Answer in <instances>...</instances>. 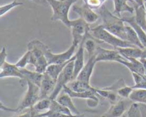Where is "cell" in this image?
I'll return each instance as SVG.
<instances>
[{
  "label": "cell",
  "instance_id": "8",
  "mask_svg": "<svg viewBox=\"0 0 146 117\" xmlns=\"http://www.w3.org/2000/svg\"><path fill=\"white\" fill-rule=\"evenodd\" d=\"M133 103L131 99L121 98L116 103L111 105L108 110L104 114L105 117H122Z\"/></svg>",
  "mask_w": 146,
  "mask_h": 117
},
{
  "label": "cell",
  "instance_id": "6",
  "mask_svg": "<svg viewBox=\"0 0 146 117\" xmlns=\"http://www.w3.org/2000/svg\"><path fill=\"white\" fill-rule=\"evenodd\" d=\"M71 35H72V43L79 46L83 41L90 36V24L86 22L82 18L71 20Z\"/></svg>",
  "mask_w": 146,
  "mask_h": 117
},
{
  "label": "cell",
  "instance_id": "30",
  "mask_svg": "<svg viewBox=\"0 0 146 117\" xmlns=\"http://www.w3.org/2000/svg\"><path fill=\"white\" fill-rule=\"evenodd\" d=\"M49 112H60V113L67 114H73L68 109L63 106L62 105L57 102L56 99H52L51 107L49 109Z\"/></svg>",
  "mask_w": 146,
  "mask_h": 117
},
{
  "label": "cell",
  "instance_id": "2",
  "mask_svg": "<svg viewBox=\"0 0 146 117\" xmlns=\"http://www.w3.org/2000/svg\"><path fill=\"white\" fill-rule=\"evenodd\" d=\"M27 85L28 87L27 90L19 106L16 108H9L4 106L2 103H1V110H4L5 112H13V113L16 114L21 113V112L25 111L26 109L33 107L34 105L39 99H41L39 87L31 82H27Z\"/></svg>",
  "mask_w": 146,
  "mask_h": 117
},
{
  "label": "cell",
  "instance_id": "13",
  "mask_svg": "<svg viewBox=\"0 0 146 117\" xmlns=\"http://www.w3.org/2000/svg\"><path fill=\"white\" fill-rule=\"evenodd\" d=\"M96 63L97 62L96 60V54H94V55L88 58V61L85 64L83 69L80 72V73L78 74L76 79L90 84L91 78L92 76L93 72H94V68H95V65Z\"/></svg>",
  "mask_w": 146,
  "mask_h": 117
},
{
  "label": "cell",
  "instance_id": "16",
  "mask_svg": "<svg viewBox=\"0 0 146 117\" xmlns=\"http://www.w3.org/2000/svg\"><path fill=\"white\" fill-rule=\"evenodd\" d=\"M21 71L24 75V79L22 80H20L21 86L23 87L27 85V82H31L40 87L44 73H39L36 71L29 70L27 68H22L21 69Z\"/></svg>",
  "mask_w": 146,
  "mask_h": 117
},
{
  "label": "cell",
  "instance_id": "29",
  "mask_svg": "<svg viewBox=\"0 0 146 117\" xmlns=\"http://www.w3.org/2000/svg\"><path fill=\"white\" fill-rule=\"evenodd\" d=\"M22 5H24V3L21 2V1H18V0H14L11 2L4 4V5H1L0 7V16H4L5 14H8L13 9Z\"/></svg>",
  "mask_w": 146,
  "mask_h": 117
},
{
  "label": "cell",
  "instance_id": "24",
  "mask_svg": "<svg viewBox=\"0 0 146 117\" xmlns=\"http://www.w3.org/2000/svg\"><path fill=\"white\" fill-rule=\"evenodd\" d=\"M125 41L129 42L130 43L133 44L135 46L142 48V49H145L138 34H136L135 30L131 26H126V38H125Z\"/></svg>",
  "mask_w": 146,
  "mask_h": 117
},
{
  "label": "cell",
  "instance_id": "32",
  "mask_svg": "<svg viewBox=\"0 0 146 117\" xmlns=\"http://www.w3.org/2000/svg\"><path fill=\"white\" fill-rule=\"evenodd\" d=\"M126 117H143L139 105L138 103L133 102L131 105L128 110L127 111Z\"/></svg>",
  "mask_w": 146,
  "mask_h": 117
},
{
  "label": "cell",
  "instance_id": "22",
  "mask_svg": "<svg viewBox=\"0 0 146 117\" xmlns=\"http://www.w3.org/2000/svg\"><path fill=\"white\" fill-rule=\"evenodd\" d=\"M133 7L135 9L134 16L137 24L146 31V9L145 5H138L134 4H133Z\"/></svg>",
  "mask_w": 146,
  "mask_h": 117
},
{
  "label": "cell",
  "instance_id": "38",
  "mask_svg": "<svg viewBox=\"0 0 146 117\" xmlns=\"http://www.w3.org/2000/svg\"><path fill=\"white\" fill-rule=\"evenodd\" d=\"M31 2H34L35 4H38V5H42L44 7H48L49 6L48 2V0H29Z\"/></svg>",
  "mask_w": 146,
  "mask_h": 117
},
{
  "label": "cell",
  "instance_id": "19",
  "mask_svg": "<svg viewBox=\"0 0 146 117\" xmlns=\"http://www.w3.org/2000/svg\"><path fill=\"white\" fill-rule=\"evenodd\" d=\"M57 102H59L61 105H62L63 106H64L65 107H66L67 109H68L70 110V112L74 115H82L80 112L78 111V109L76 107L75 105L73 102L72 101V97L70 96L68 94H67L66 92H64L63 91V93L60 94L58 96V97L56 98Z\"/></svg>",
  "mask_w": 146,
  "mask_h": 117
},
{
  "label": "cell",
  "instance_id": "10",
  "mask_svg": "<svg viewBox=\"0 0 146 117\" xmlns=\"http://www.w3.org/2000/svg\"><path fill=\"white\" fill-rule=\"evenodd\" d=\"M72 9L73 11L79 16V18H82L88 24H94L100 18L99 14L96 13L94 9H91L85 4L81 6L74 4L72 7Z\"/></svg>",
  "mask_w": 146,
  "mask_h": 117
},
{
  "label": "cell",
  "instance_id": "34",
  "mask_svg": "<svg viewBox=\"0 0 146 117\" xmlns=\"http://www.w3.org/2000/svg\"><path fill=\"white\" fill-rule=\"evenodd\" d=\"M84 4L94 10H99L107 0H83Z\"/></svg>",
  "mask_w": 146,
  "mask_h": 117
},
{
  "label": "cell",
  "instance_id": "37",
  "mask_svg": "<svg viewBox=\"0 0 146 117\" xmlns=\"http://www.w3.org/2000/svg\"><path fill=\"white\" fill-rule=\"evenodd\" d=\"M7 48H6V46H4L1 48V53H0V66H1L7 61Z\"/></svg>",
  "mask_w": 146,
  "mask_h": 117
},
{
  "label": "cell",
  "instance_id": "26",
  "mask_svg": "<svg viewBox=\"0 0 146 117\" xmlns=\"http://www.w3.org/2000/svg\"><path fill=\"white\" fill-rule=\"evenodd\" d=\"M130 99L135 103L146 105V89H134L130 96Z\"/></svg>",
  "mask_w": 146,
  "mask_h": 117
},
{
  "label": "cell",
  "instance_id": "4",
  "mask_svg": "<svg viewBox=\"0 0 146 117\" xmlns=\"http://www.w3.org/2000/svg\"><path fill=\"white\" fill-rule=\"evenodd\" d=\"M90 35L96 40H97L98 43H106L113 47L114 49H117L119 48L137 47L130 43L128 41H124L110 33L109 31L105 29L102 25H98L94 28H91Z\"/></svg>",
  "mask_w": 146,
  "mask_h": 117
},
{
  "label": "cell",
  "instance_id": "7",
  "mask_svg": "<svg viewBox=\"0 0 146 117\" xmlns=\"http://www.w3.org/2000/svg\"><path fill=\"white\" fill-rule=\"evenodd\" d=\"M75 60V59H74ZM69 62L66 66L64 68L62 72L60 73L58 75V78L56 80V84L55 89H54V92L50 96V99H56L58 97V95H60L61 92H62L63 89L66 85H68L70 82L73 80V76H74V61Z\"/></svg>",
  "mask_w": 146,
  "mask_h": 117
},
{
  "label": "cell",
  "instance_id": "40",
  "mask_svg": "<svg viewBox=\"0 0 146 117\" xmlns=\"http://www.w3.org/2000/svg\"><path fill=\"white\" fill-rule=\"evenodd\" d=\"M122 117H126V114H123V115Z\"/></svg>",
  "mask_w": 146,
  "mask_h": 117
},
{
  "label": "cell",
  "instance_id": "18",
  "mask_svg": "<svg viewBox=\"0 0 146 117\" xmlns=\"http://www.w3.org/2000/svg\"><path fill=\"white\" fill-rule=\"evenodd\" d=\"M122 19L124 22L129 24L135 30V31L139 37L140 40H141V43H142L143 45L146 50V31L137 24L135 16H133L130 17H122Z\"/></svg>",
  "mask_w": 146,
  "mask_h": 117
},
{
  "label": "cell",
  "instance_id": "28",
  "mask_svg": "<svg viewBox=\"0 0 146 117\" xmlns=\"http://www.w3.org/2000/svg\"><path fill=\"white\" fill-rule=\"evenodd\" d=\"M133 78L135 85L133 86V89H146V76L136 73L131 72Z\"/></svg>",
  "mask_w": 146,
  "mask_h": 117
},
{
  "label": "cell",
  "instance_id": "27",
  "mask_svg": "<svg viewBox=\"0 0 146 117\" xmlns=\"http://www.w3.org/2000/svg\"><path fill=\"white\" fill-rule=\"evenodd\" d=\"M96 42L98 43L97 40L93 38L91 35L84 41V48H85V51H86V52L88 53V58L96 54V51L98 46L97 45Z\"/></svg>",
  "mask_w": 146,
  "mask_h": 117
},
{
  "label": "cell",
  "instance_id": "15",
  "mask_svg": "<svg viewBox=\"0 0 146 117\" xmlns=\"http://www.w3.org/2000/svg\"><path fill=\"white\" fill-rule=\"evenodd\" d=\"M118 52L125 58H134L141 60L146 58V50L142 49L138 47H128V48H117Z\"/></svg>",
  "mask_w": 146,
  "mask_h": 117
},
{
  "label": "cell",
  "instance_id": "39",
  "mask_svg": "<svg viewBox=\"0 0 146 117\" xmlns=\"http://www.w3.org/2000/svg\"><path fill=\"white\" fill-rule=\"evenodd\" d=\"M140 60H141L143 65L144 70H145V76H146V58H142V59H141Z\"/></svg>",
  "mask_w": 146,
  "mask_h": 117
},
{
  "label": "cell",
  "instance_id": "41",
  "mask_svg": "<svg viewBox=\"0 0 146 117\" xmlns=\"http://www.w3.org/2000/svg\"><path fill=\"white\" fill-rule=\"evenodd\" d=\"M101 117H105V116H104V115H103V116H101Z\"/></svg>",
  "mask_w": 146,
  "mask_h": 117
},
{
  "label": "cell",
  "instance_id": "5",
  "mask_svg": "<svg viewBox=\"0 0 146 117\" xmlns=\"http://www.w3.org/2000/svg\"><path fill=\"white\" fill-rule=\"evenodd\" d=\"M78 48V45L72 43L71 46L68 48V49H67L64 52L61 53H54L46 45L43 43L42 45L43 51H44V55L48 61V65L64 63V62L70 60L74 56Z\"/></svg>",
  "mask_w": 146,
  "mask_h": 117
},
{
  "label": "cell",
  "instance_id": "25",
  "mask_svg": "<svg viewBox=\"0 0 146 117\" xmlns=\"http://www.w3.org/2000/svg\"><path fill=\"white\" fill-rule=\"evenodd\" d=\"M51 102H52V99L48 98H43V99H39L35 105H34L33 108H34V110L38 113L42 114L44 112H47V111L49 110L50 107H51Z\"/></svg>",
  "mask_w": 146,
  "mask_h": 117
},
{
  "label": "cell",
  "instance_id": "14",
  "mask_svg": "<svg viewBox=\"0 0 146 117\" xmlns=\"http://www.w3.org/2000/svg\"><path fill=\"white\" fill-rule=\"evenodd\" d=\"M84 41L80 43L79 46H78V49H77L76 52L75 53V60L74 61V76H73V80H76L78 77V74L83 69V68L85 65L84 63V51H85V48H84Z\"/></svg>",
  "mask_w": 146,
  "mask_h": 117
},
{
  "label": "cell",
  "instance_id": "1",
  "mask_svg": "<svg viewBox=\"0 0 146 117\" xmlns=\"http://www.w3.org/2000/svg\"><path fill=\"white\" fill-rule=\"evenodd\" d=\"M98 14L102 19V24L105 29L109 31L118 38L125 41L126 38V26L122 18L114 15L105 6H103L99 10Z\"/></svg>",
  "mask_w": 146,
  "mask_h": 117
},
{
  "label": "cell",
  "instance_id": "11",
  "mask_svg": "<svg viewBox=\"0 0 146 117\" xmlns=\"http://www.w3.org/2000/svg\"><path fill=\"white\" fill-rule=\"evenodd\" d=\"M56 84V80L51 78L46 72H44L41 85L39 87L41 99L50 97L55 89Z\"/></svg>",
  "mask_w": 146,
  "mask_h": 117
},
{
  "label": "cell",
  "instance_id": "33",
  "mask_svg": "<svg viewBox=\"0 0 146 117\" xmlns=\"http://www.w3.org/2000/svg\"><path fill=\"white\" fill-rule=\"evenodd\" d=\"M38 117H86L84 115H74V114H67L60 113V112H51L49 111L40 114Z\"/></svg>",
  "mask_w": 146,
  "mask_h": 117
},
{
  "label": "cell",
  "instance_id": "17",
  "mask_svg": "<svg viewBox=\"0 0 146 117\" xmlns=\"http://www.w3.org/2000/svg\"><path fill=\"white\" fill-rule=\"evenodd\" d=\"M119 63L126 67L131 72H136V73L145 75V70L140 60L134 59V58H128V59L125 58L123 60H121Z\"/></svg>",
  "mask_w": 146,
  "mask_h": 117
},
{
  "label": "cell",
  "instance_id": "31",
  "mask_svg": "<svg viewBox=\"0 0 146 117\" xmlns=\"http://www.w3.org/2000/svg\"><path fill=\"white\" fill-rule=\"evenodd\" d=\"M30 58H31V51L27 49V52L20 58V59L16 62V65L20 69L26 68V67L29 65Z\"/></svg>",
  "mask_w": 146,
  "mask_h": 117
},
{
  "label": "cell",
  "instance_id": "9",
  "mask_svg": "<svg viewBox=\"0 0 146 117\" xmlns=\"http://www.w3.org/2000/svg\"><path fill=\"white\" fill-rule=\"evenodd\" d=\"M123 59H125V58L116 49L108 50L98 46L96 51V60L97 62L101 61H110L119 63L120 61Z\"/></svg>",
  "mask_w": 146,
  "mask_h": 117
},
{
  "label": "cell",
  "instance_id": "3",
  "mask_svg": "<svg viewBox=\"0 0 146 117\" xmlns=\"http://www.w3.org/2000/svg\"><path fill=\"white\" fill-rule=\"evenodd\" d=\"M78 0H48V4L52 9L53 14L51 19L53 21H59L64 25L70 28L71 20L68 14L70 9Z\"/></svg>",
  "mask_w": 146,
  "mask_h": 117
},
{
  "label": "cell",
  "instance_id": "20",
  "mask_svg": "<svg viewBox=\"0 0 146 117\" xmlns=\"http://www.w3.org/2000/svg\"><path fill=\"white\" fill-rule=\"evenodd\" d=\"M114 4V13L118 15V16L121 17V14L124 12L133 13L135 12V9L133 6H130L128 4V1L130 0H113Z\"/></svg>",
  "mask_w": 146,
  "mask_h": 117
},
{
  "label": "cell",
  "instance_id": "35",
  "mask_svg": "<svg viewBox=\"0 0 146 117\" xmlns=\"http://www.w3.org/2000/svg\"><path fill=\"white\" fill-rule=\"evenodd\" d=\"M133 87H129V86H125L123 87L121 89H118L117 91V93H118V96L120 97V98H124V99H130V96H131V93L133 91Z\"/></svg>",
  "mask_w": 146,
  "mask_h": 117
},
{
  "label": "cell",
  "instance_id": "36",
  "mask_svg": "<svg viewBox=\"0 0 146 117\" xmlns=\"http://www.w3.org/2000/svg\"><path fill=\"white\" fill-rule=\"evenodd\" d=\"M38 115H39V114L37 113L34 110V108L31 107L11 117H38Z\"/></svg>",
  "mask_w": 146,
  "mask_h": 117
},
{
  "label": "cell",
  "instance_id": "21",
  "mask_svg": "<svg viewBox=\"0 0 146 117\" xmlns=\"http://www.w3.org/2000/svg\"><path fill=\"white\" fill-rule=\"evenodd\" d=\"M66 86L72 91L77 92H88V91H93L96 89V87L91 86L89 83H87V82H84V81L78 80L77 79L70 82Z\"/></svg>",
  "mask_w": 146,
  "mask_h": 117
},
{
  "label": "cell",
  "instance_id": "12",
  "mask_svg": "<svg viewBox=\"0 0 146 117\" xmlns=\"http://www.w3.org/2000/svg\"><path fill=\"white\" fill-rule=\"evenodd\" d=\"M0 78H17L22 80L24 79V75L21 72V69L16 65V64L9 63L6 61L1 66H0Z\"/></svg>",
  "mask_w": 146,
  "mask_h": 117
},
{
  "label": "cell",
  "instance_id": "23",
  "mask_svg": "<svg viewBox=\"0 0 146 117\" xmlns=\"http://www.w3.org/2000/svg\"><path fill=\"white\" fill-rule=\"evenodd\" d=\"M74 59H75V55H74V56L70 60L67 61V62H64V63L50 64V65H48V66L47 67V69L45 72H46L48 75H50L51 78H54V80H56L58 75H59L60 73L62 72L63 70L64 69V68H65L71 61H72Z\"/></svg>",
  "mask_w": 146,
  "mask_h": 117
}]
</instances>
